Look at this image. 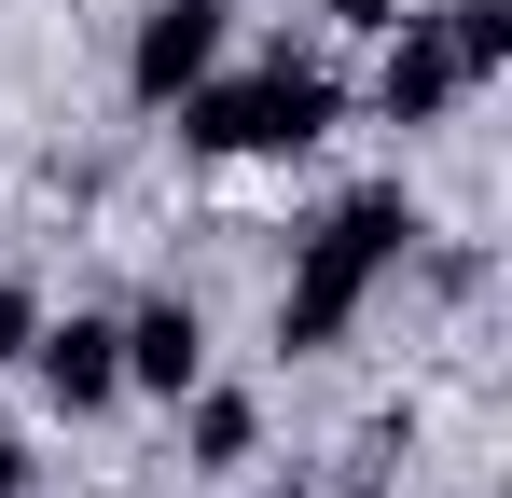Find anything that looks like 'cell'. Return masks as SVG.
<instances>
[{
    "label": "cell",
    "mask_w": 512,
    "mask_h": 498,
    "mask_svg": "<svg viewBox=\"0 0 512 498\" xmlns=\"http://www.w3.org/2000/svg\"><path fill=\"white\" fill-rule=\"evenodd\" d=\"M194 374H208V319H194V305H139V319H125V388H153V402H180V388H194Z\"/></svg>",
    "instance_id": "6"
},
{
    "label": "cell",
    "mask_w": 512,
    "mask_h": 498,
    "mask_svg": "<svg viewBox=\"0 0 512 498\" xmlns=\"http://www.w3.org/2000/svg\"><path fill=\"white\" fill-rule=\"evenodd\" d=\"M374 42H388V56H374V111H388V125H443V111L471 97V83H457V56H443V28H429V14H388Z\"/></svg>",
    "instance_id": "5"
},
{
    "label": "cell",
    "mask_w": 512,
    "mask_h": 498,
    "mask_svg": "<svg viewBox=\"0 0 512 498\" xmlns=\"http://www.w3.org/2000/svg\"><path fill=\"white\" fill-rule=\"evenodd\" d=\"M0 498H28V443L14 429H0Z\"/></svg>",
    "instance_id": "11"
},
{
    "label": "cell",
    "mask_w": 512,
    "mask_h": 498,
    "mask_svg": "<svg viewBox=\"0 0 512 498\" xmlns=\"http://www.w3.org/2000/svg\"><path fill=\"white\" fill-rule=\"evenodd\" d=\"M180 111V153H305V139H333L346 83L319 56H263V70H208L167 97Z\"/></svg>",
    "instance_id": "2"
},
{
    "label": "cell",
    "mask_w": 512,
    "mask_h": 498,
    "mask_svg": "<svg viewBox=\"0 0 512 498\" xmlns=\"http://www.w3.org/2000/svg\"><path fill=\"white\" fill-rule=\"evenodd\" d=\"M28 332H42V291H28V277H0V374L28 360Z\"/></svg>",
    "instance_id": "9"
},
{
    "label": "cell",
    "mask_w": 512,
    "mask_h": 498,
    "mask_svg": "<svg viewBox=\"0 0 512 498\" xmlns=\"http://www.w3.org/2000/svg\"><path fill=\"white\" fill-rule=\"evenodd\" d=\"M416 194L402 180H360V194H333L319 222H305V249H291V291H277V346H346V319H360V291L416 249Z\"/></svg>",
    "instance_id": "1"
},
{
    "label": "cell",
    "mask_w": 512,
    "mask_h": 498,
    "mask_svg": "<svg viewBox=\"0 0 512 498\" xmlns=\"http://www.w3.org/2000/svg\"><path fill=\"white\" fill-rule=\"evenodd\" d=\"M429 28H443L457 83H499L512 70V0H429Z\"/></svg>",
    "instance_id": "8"
},
{
    "label": "cell",
    "mask_w": 512,
    "mask_h": 498,
    "mask_svg": "<svg viewBox=\"0 0 512 498\" xmlns=\"http://www.w3.org/2000/svg\"><path fill=\"white\" fill-rule=\"evenodd\" d=\"M250 443H263V402H250V388H208V374L180 388V457H194V471H236Z\"/></svg>",
    "instance_id": "7"
},
{
    "label": "cell",
    "mask_w": 512,
    "mask_h": 498,
    "mask_svg": "<svg viewBox=\"0 0 512 498\" xmlns=\"http://www.w3.org/2000/svg\"><path fill=\"white\" fill-rule=\"evenodd\" d=\"M319 14H333V28H388L402 0H319Z\"/></svg>",
    "instance_id": "10"
},
{
    "label": "cell",
    "mask_w": 512,
    "mask_h": 498,
    "mask_svg": "<svg viewBox=\"0 0 512 498\" xmlns=\"http://www.w3.org/2000/svg\"><path fill=\"white\" fill-rule=\"evenodd\" d=\"M28 374H42L56 415L125 402V319H42V332H28Z\"/></svg>",
    "instance_id": "4"
},
{
    "label": "cell",
    "mask_w": 512,
    "mask_h": 498,
    "mask_svg": "<svg viewBox=\"0 0 512 498\" xmlns=\"http://www.w3.org/2000/svg\"><path fill=\"white\" fill-rule=\"evenodd\" d=\"M222 42H236V14H222V0H153V14H139V42H125V83L167 111L180 83L222 70Z\"/></svg>",
    "instance_id": "3"
}]
</instances>
